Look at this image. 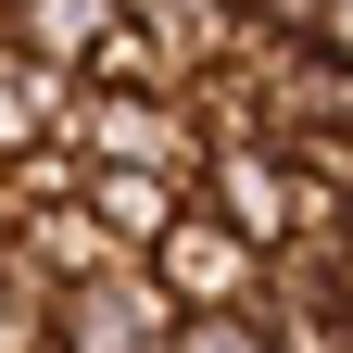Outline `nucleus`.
I'll return each mask as SVG.
<instances>
[{"instance_id":"14","label":"nucleus","mask_w":353,"mask_h":353,"mask_svg":"<svg viewBox=\"0 0 353 353\" xmlns=\"http://www.w3.org/2000/svg\"><path fill=\"white\" fill-rule=\"evenodd\" d=\"M341 353H353V328H341Z\"/></svg>"},{"instance_id":"1","label":"nucleus","mask_w":353,"mask_h":353,"mask_svg":"<svg viewBox=\"0 0 353 353\" xmlns=\"http://www.w3.org/2000/svg\"><path fill=\"white\" fill-rule=\"evenodd\" d=\"M76 152L88 164H152V176H190L202 190V114H190V88H88V114H76Z\"/></svg>"},{"instance_id":"13","label":"nucleus","mask_w":353,"mask_h":353,"mask_svg":"<svg viewBox=\"0 0 353 353\" xmlns=\"http://www.w3.org/2000/svg\"><path fill=\"white\" fill-rule=\"evenodd\" d=\"M341 114H353V63H341Z\"/></svg>"},{"instance_id":"5","label":"nucleus","mask_w":353,"mask_h":353,"mask_svg":"<svg viewBox=\"0 0 353 353\" xmlns=\"http://www.w3.org/2000/svg\"><path fill=\"white\" fill-rule=\"evenodd\" d=\"M76 202L114 228V252H139V265H152V240L190 214V176H152V164H88V176H76Z\"/></svg>"},{"instance_id":"8","label":"nucleus","mask_w":353,"mask_h":353,"mask_svg":"<svg viewBox=\"0 0 353 353\" xmlns=\"http://www.w3.org/2000/svg\"><path fill=\"white\" fill-rule=\"evenodd\" d=\"M114 13H126V0H26V13H13V38H26L38 63H63V76H88V51L114 38Z\"/></svg>"},{"instance_id":"6","label":"nucleus","mask_w":353,"mask_h":353,"mask_svg":"<svg viewBox=\"0 0 353 353\" xmlns=\"http://www.w3.org/2000/svg\"><path fill=\"white\" fill-rule=\"evenodd\" d=\"M126 26L164 51V76H176V88L214 76V63H240V0H126Z\"/></svg>"},{"instance_id":"2","label":"nucleus","mask_w":353,"mask_h":353,"mask_svg":"<svg viewBox=\"0 0 353 353\" xmlns=\"http://www.w3.org/2000/svg\"><path fill=\"white\" fill-rule=\"evenodd\" d=\"M176 316H190V303H176L152 265H101V278L63 290V353H164Z\"/></svg>"},{"instance_id":"3","label":"nucleus","mask_w":353,"mask_h":353,"mask_svg":"<svg viewBox=\"0 0 353 353\" xmlns=\"http://www.w3.org/2000/svg\"><path fill=\"white\" fill-rule=\"evenodd\" d=\"M152 278H164L176 303H265V240H252V228H228V214L190 190V214L152 240Z\"/></svg>"},{"instance_id":"9","label":"nucleus","mask_w":353,"mask_h":353,"mask_svg":"<svg viewBox=\"0 0 353 353\" xmlns=\"http://www.w3.org/2000/svg\"><path fill=\"white\" fill-rule=\"evenodd\" d=\"M164 353H278V316L265 303H190Z\"/></svg>"},{"instance_id":"10","label":"nucleus","mask_w":353,"mask_h":353,"mask_svg":"<svg viewBox=\"0 0 353 353\" xmlns=\"http://www.w3.org/2000/svg\"><path fill=\"white\" fill-rule=\"evenodd\" d=\"M88 88H176V76H164V51H152V38H139V26L114 13V38L88 51Z\"/></svg>"},{"instance_id":"11","label":"nucleus","mask_w":353,"mask_h":353,"mask_svg":"<svg viewBox=\"0 0 353 353\" xmlns=\"http://www.w3.org/2000/svg\"><path fill=\"white\" fill-rule=\"evenodd\" d=\"M316 51H341V63H353V0H328V26H316Z\"/></svg>"},{"instance_id":"12","label":"nucleus","mask_w":353,"mask_h":353,"mask_svg":"<svg viewBox=\"0 0 353 353\" xmlns=\"http://www.w3.org/2000/svg\"><path fill=\"white\" fill-rule=\"evenodd\" d=\"M13 13H26V0H0V38H13Z\"/></svg>"},{"instance_id":"4","label":"nucleus","mask_w":353,"mask_h":353,"mask_svg":"<svg viewBox=\"0 0 353 353\" xmlns=\"http://www.w3.org/2000/svg\"><path fill=\"white\" fill-rule=\"evenodd\" d=\"M202 202L228 214V228H252L265 252H278V240L303 228V164H290L278 139H240V152H214V164H202Z\"/></svg>"},{"instance_id":"7","label":"nucleus","mask_w":353,"mask_h":353,"mask_svg":"<svg viewBox=\"0 0 353 353\" xmlns=\"http://www.w3.org/2000/svg\"><path fill=\"white\" fill-rule=\"evenodd\" d=\"M13 252H26V265H51L63 290H76V278H101V265H139V252H114V228H101L88 202H38L26 228H13Z\"/></svg>"}]
</instances>
